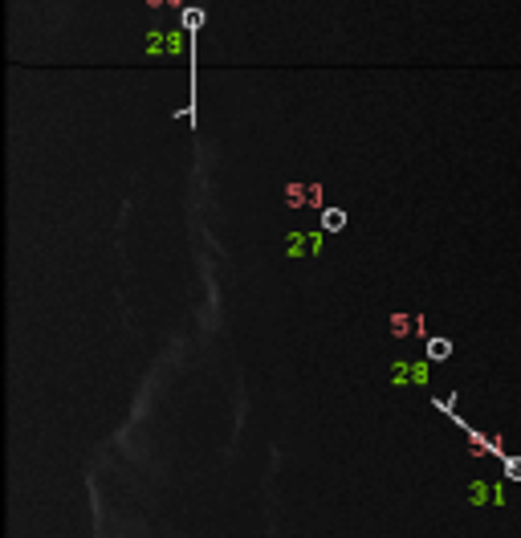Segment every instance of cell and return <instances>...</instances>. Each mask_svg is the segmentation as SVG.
<instances>
[{
  "label": "cell",
  "mask_w": 521,
  "mask_h": 538,
  "mask_svg": "<svg viewBox=\"0 0 521 538\" xmlns=\"http://www.w3.org/2000/svg\"><path fill=\"white\" fill-rule=\"evenodd\" d=\"M322 225L330 228V232H338V228L346 225V212H342V208H326L322 212Z\"/></svg>",
  "instance_id": "obj_1"
},
{
  "label": "cell",
  "mask_w": 521,
  "mask_h": 538,
  "mask_svg": "<svg viewBox=\"0 0 521 538\" xmlns=\"http://www.w3.org/2000/svg\"><path fill=\"white\" fill-rule=\"evenodd\" d=\"M428 355L444 359V355H448V339H432V342H428Z\"/></svg>",
  "instance_id": "obj_2"
},
{
  "label": "cell",
  "mask_w": 521,
  "mask_h": 538,
  "mask_svg": "<svg viewBox=\"0 0 521 538\" xmlns=\"http://www.w3.org/2000/svg\"><path fill=\"white\" fill-rule=\"evenodd\" d=\"M200 21H204L200 9H188V13H183V25H188V29H200Z\"/></svg>",
  "instance_id": "obj_3"
},
{
  "label": "cell",
  "mask_w": 521,
  "mask_h": 538,
  "mask_svg": "<svg viewBox=\"0 0 521 538\" xmlns=\"http://www.w3.org/2000/svg\"><path fill=\"white\" fill-rule=\"evenodd\" d=\"M509 473H513V477H521V461H509Z\"/></svg>",
  "instance_id": "obj_4"
}]
</instances>
